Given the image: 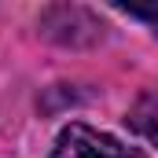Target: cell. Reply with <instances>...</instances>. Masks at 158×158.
I'll use <instances>...</instances> for the list:
<instances>
[{"mask_svg": "<svg viewBox=\"0 0 158 158\" xmlns=\"http://www.w3.org/2000/svg\"><path fill=\"white\" fill-rule=\"evenodd\" d=\"M40 30L44 37L59 40V44H96L103 37V26L96 15H88L77 4H59V7H48L40 15Z\"/></svg>", "mask_w": 158, "mask_h": 158, "instance_id": "obj_2", "label": "cell"}, {"mask_svg": "<svg viewBox=\"0 0 158 158\" xmlns=\"http://www.w3.org/2000/svg\"><path fill=\"white\" fill-rule=\"evenodd\" d=\"M118 11H125L129 19H147V22H155V26H158V4H155V7H140V4H121Z\"/></svg>", "mask_w": 158, "mask_h": 158, "instance_id": "obj_4", "label": "cell"}, {"mask_svg": "<svg viewBox=\"0 0 158 158\" xmlns=\"http://www.w3.org/2000/svg\"><path fill=\"white\" fill-rule=\"evenodd\" d=\"M52 158H140V155L132 147L118 143L114 136L96 132V129L74 121V125H66L59 132V140L52 147Z\"/></svg>", "mask_w": 158, "mask_h": 158, "instance_id": "obj_1", "label": "cell"}, {"mask_svg": "<svg viewBox=\"0 0 158 158\" xmlns=\"http://www.w3.org/2000/svg\"><path fill=\"white\" fill-rule=\"evenodd\" d=\"M129 125L158 147V92H147L136 99V107L129 110Z\"/></svg>", "mask_w": 158, "mask_h": 158, "instance_id": "obj_3", "label": "cell"}]
</instances>
